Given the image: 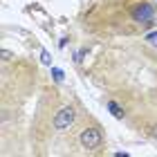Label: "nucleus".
<instances>
[{"mask_svg": "<svg viewBox=\"0 0 157 157\" xmlns=\"http://www.w3.org/2000/svg\"><path fill=\"white\" fill-rule=\"evenodd\" d=\"M74 117H76V112H74L72 105L61 108V110L54 115V128H56V130H65V128H70V126L74 124Z\"/></svg>", "mask_w": 157, "mask_h": 157, "instance_id": "1", "label": "nucleus"}, {"mask_svg": "<svg viewBox=\"0 0 157 157\" xmlns=\"http://www.w3.org/2000/svg\"><path fill=\"white\" fill-rule=\"evenodd\" d=\"M99 144H101V130H99V128H85L81 132V146L83 148L94 151Z\"/></svg>", "mask_w": 157, "mask_h": 157, "instance_id": "2", "label": "nucleus"}, {"mask_svg": "<svg viewBox=\"0 0 157 157\" xmlns=\"http://www.w3.org/2000/svg\"><path fill=\"white\" fill-rule=\"evenodd\" d=\"M155 16V5L151 2H141L137 9L132 11V18L137 20V23H146V20H151Z\"/></svg>", "mask_w": 157, "mask_h": 157, "instance_id": "3", "label": "nucleus"}, {"mask_svg": "<svg viewBox=\"0 0 157 157\" xmlns=\"http://www.w3.org/2000/svg\"><path fill=\"white\" fill-rule=\"evenodd\" d=\"M108 110H110V115H112V117H117V119L124 117V110H121V105H117L115 101H110V103H108Z\"/></svg>", "mask_w": 157, "mask_h": 157, "instance_id": "4", "label": "nucleus"}, {"mask_svg": "<svg viewBox=\"0 0 157 157\" xmlns=\"http://www.w3.org/2000/svg\"><path fill=\"white\" fill-rule=\"evenodd\" d=\"M40 63L43 65H52V56H49V52H45V49L40 52Z\"/></svg>", "mask_w": 157, "mask_h": 157, "instance_id": "5", "label": "nucleus"}, {"mask_svg": "<svg viewBox=\"0 0 157 157\" xmlns=\"http://www.w3.org/2000/svg\"><path fill=\"white\" fill-rule=\"evenodd\" d=\"M52 76H54V81H56V83H61V81H63V76H65V74H63V70L54 67V70H52Z\"/></svg>", "mask_w": 157, "mask_h": 157, "instance_id": "6", "label": "nucleus"}, {"mask_svg": "<svg viewBox=\"0 0 157 157\" xmlns=\"http://www.w3.org/2000/svg\"><path fill=\"white\" fill-rule=\"evenodd\" d=\"M146 40L151 43V45H155V47H157V32H151V34L146 36Z\"/></svg>", "mask_w": 157, "mask_h": 157, "instance_id": "7", "label": "nucleus"}, {"mask_svg": "<svg viewBox=\"0 0 157 157\" xmlns=\"http://www.w3.org/2000/svg\"><path fill=\"white\" fill-rule=\"evenodd\" d=\"M9 59H11V54L7 52V49H2V61H9Z\"/></svg>", "mask_w": 157, "mask_h": 157, "instance_id": "8", "label": "nucleus"}, {"mask_svg": "<svg viewBox=\"0 0 157 157\" xmlns=\"http://www.w3.org/2000/svg\"><path fill=\"white\" fill-rule=\"evenodd\" d=\"M153 137H155V139H157V126H155V128H153Z\"/></svg>", "mask_w": 157, "mask_h": 157, "instance_id": "9", "label": "nucleus"}]
</instances>
